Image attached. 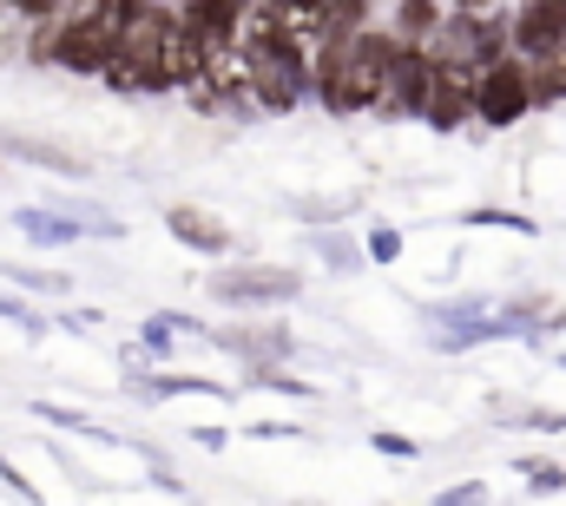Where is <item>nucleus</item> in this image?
Returning <instances> with one entry per match:
<instances>
[{"instance_id":"f257e3e1","label":"nucleus","mask_w":566,"mask_h":506,"mask_svg":"<svg viewBox=\"0 0 566 506\" xmlns=\"http://www.w3.org/2000/svg\"><path fill=\"white\" fill-rule=\"evenodd\" d=\"M396 33H329L323 53H316V93L329 113H363L382 99L389 86V60H396Z\"/></svg>"},{"instance_id":"f03ea898","label":"nucleus","mask_w":566,"mask_h":506,"mask_svg":"<svg viewBox=\"0 0 566 506\" xmlns=\"http://www.w3.org/2000/svg\"><path fill=\"white\" fill-rule=\"evenodd\" d=\"M507 40H514V20H501V13H448L434 33H428V53H434V66H468V73H488L501 53H507Z\"/></svg>"},{"instance_id":"7ed1b4c3","label":"nucleus","mask_w":566,"mask_h":506,"mask_svg":"<svg viewBox=\"0 0 566 506\" xmlns=\"http://www.w3.org/2000/svg\"><path fill=\"white\" fill-rule=\"evenodd\" d=\"M310 86H316V73H310V60H303L290 40L251 46V93L264 99V113H296Z\"/></svg>"},{"instance_id":"20e7f679","label":"nucleus","mask_w":566,"mask_h":506,"mask_svg":"<svg viewBox=\"0 0 566 506\" xmlns=\"http://www.w3.org/2000/svg\"><path fill=\"white\" fill-rule=\"evenodd\" d=\"M534 113V80H527V53H501L488 73H481V93H474V119L494 131L521 126Z\"/></svg>"},{"instance_id":"39448f33","label":"nucleus","mask_w":566,"mask_h":506,"mask_svg":"<svg viewBox=\"0 0 566 506\" xmlns=\"http://www.w3.org/2000/svg\"><path fill=\"white\" fill-rule=\"evenodd\" d=\"M428 93H434V53L416 46V40H402V46H396V60H389V86H382L376 113H389V119L428 113Z\"/></svg>"},{"instance_id":"423d86ee","label":"nucleus","mask_w":566,"mask_h":506,"mask_svg":"<svg viewBox=\"0 0 566 506\" xmlns=\"http://www.w3.org/2000/svg\"><path fill=\"white\" fill-rule=\"evenodd\" d=\"M205 289L218 303H231V309H277V303H290L303 289V276L296 270H218Z\"/></svg>"},{"instance_id":"0eeeda50","label":"nucleus","mask_w":566,"mask_h":506,"mask_svg":"<svg viewBox=\"0 0 566 506\" xmlns=\"http://www.w3.org/2000/svg\"><path fill=\"white\" fill-rule=\"evenodd\" d=\"M474 93H481V73L468 66H434V93H428V126L434 131H454L474 119Z\"/></svg>"},{"instance_id":"6e6552de","label":"nucleus","mask_w":566,"mask_h":506,"mask_svg":"<svg viewBox=\"0 0 566 506\" xmlns=\"http://www.w3.org/2000/svg\"><path fill=\"white\" fill-rule=\"evenodd\" d=\"M165 231H171L178 244L205 251V256H224V251H231V224H224V218H211L205 204H171V211H165Z\"/></svg>"},{"instance_id":"1a4fd4ad","label":"nucleus","mask_w":566,"mask_h":506,"mask_svg":"<svg viewBox=\"0 0 566 506\" xmlns=\"http://www.w3.org/2000/svg\"><path fill=\"white\" fill-rule=\"evenodd\" d=\"M554 40H566V0H527L514 13V46L521 53H547Z\"/></svg>"},{"instance_id":"9d476101","label":"nucleus","mask_w":566,"mask_h":506,"mask_svg":"<svg viewBox=\"0 0 566 506\" xmlns=\"http://www.w3.org/2000/svg\"><path fill=\"white\" fill-rule=\"evenodd\" d=\"M0 151H13V158H27V165H40V171H60V178H86V158H73L66 145H53V138H33V131H13V138H0Z\"/></svg>"},{"instance_id":"9b49d317","label":"nucleus","mask_w":566,"mask_h":506,"mask_svg":"<svg viewBox=\"0 0 566 506\" xmlns=\"http://www.w3.org/2000/svg\"><path fill=\"white\" fill-rule=\"evenodd\" d=\"M13 224H20L27 244H46V251H53V244H80V238L93 231V224L73 218V211H66V218H53V211H13Z\"/></svg>"},{"instance_id":"f8f14e48","label":"nucleus","mask_w":566,"mask_h":506,"mask_svg":"<svg viewBox=\"0 0 566 506\" xmlns=\"http://www.w3.org/2000/svg\"><path fill=\"white\" fill-rule=\"evenodd\" d=\"M211 342L238 349L244 362H277V356H290V336H283V329H244V323H231V329H211Z\"/></svg>"},{"instance_id":"ddd939ff","label":"nucleus","mask_w":566,"mask_h":506,"mask_svg":"<svg viewBox=\"0 0 566 506\" xmlns=\"http://www.w3.org/2000/svg\"><path fill=\"white\" fill-rule=\"evenodd\" d=\"M441 27V0H402L396 7V40H416V46H428V33Z\"/></svg>"},{"instance_id":"4468645a","label":"nucleus","mask_w":566,"mask_h":506,"mask_svg":"<svg viewBox=\"0 0 566 506\" xmlns=\"http://www.w3.org/2000/svg\"><path fill=\"white\" fill-rule=\"evenodd\" d=\"M0 276L13 289H40V296H66V276L60 270H40V263H0Z\"/></svg>"},{"instance_id":"2eb2a0df","label":"nucleus","mask_w":566,"mask_h":506,"mask_svg":"<svg viewBox=\"0 0 566 506\" xmlns=\"http://www.w3.org/2000/svg\"><path fill=\"white\" fill-rule=\"evenodd\" d=\"M369 7H376V0H323L329 33H363V27H369Z\"/></svg>"},{"instance_id":"dca6fc26","label":"nucleus","mask_w":566,"mask_h":506,"mask_svg":"<svg viewBox=\"0 0 566 506\" xmlns=\"http://www.w3.org/2000/svg\"><path fill=\"white\" fill-rule=\"evenodd\" d=\"M507 316H514L521 329H541V323H566V316L554 309V303H547V296H514V309H507Z\"/></svg>"},{"instance_id":"f3484780","label":"nucleus","mask_w":566,"mask_h":506,"mask_svg":"<svg viewBox=\"0 0 566 506\" xmlns=\"http://www.w3.org/2000/svg\"><path fill=\"white\" fill-rule=\"evenodd\" d=\"M316 256H323V263H336V270H363V256H369V244L356 251L349 238H316Z\"/></svg>"},{"instance_id":"a211bd4d","label":"nucleus","mask_w":566,"mask_h":506,"mask_svg":"<svg viewBox=\"0 0 566 506\" xmlns=\"http://www.w3.org/2000/svg\"><path fill=\"white\" fill-rule=\"evenodd\" d=\"M521 474H527V494H560L566 487V467H554V461H521Z\"/></svg>"},{"instance_id":"6ab92c4d","label":"nucleus","mask_w":566,"mask_h":506,"mask_svg":"<svg viewBox=\"0 0 566 506\" xmlns=\"http://www.w3.org/2000/svg\"><path fill=\"white\" fill-rule=\"evenodd\" d=\"M481 309H488V296H454V303H434L428 316H434V323H468V316H481Z\"/></svg>"},{"instance_id":"aec40b11","label":"nucleus","mask_w":566,"mask_h":506,"mask_svg":"<svg viewBox=\"0 0 566 506\" xmlns=\"http://www.w3.org/2000/svg\"><path fill=\"white\" fill-rule=\"evenodd\" d=\"M369 256H376V263H396V256H402V231H389V224L369 231Z\"/></svg>"},{"instance_id":"412c9836","label":"nucleus","mask_w":566,"mask_h":506,"mask_svg":"<svg viewBox=\"0 0 566 506\" xmlns=\"http://www.w3.org/2000/svg\"><path fill=\"white\" fill-rule=\"evenodd\" d=\"M0 316H7V323H20L27 336H40V329H46V323H40V316H33V309H27L20 296H0Z\"/></svg>"},{"instance_id":"4be33fe9","label":"nucleus","mask_w":566,"mask_h":506,"mask_svg":"<svg viewBox=\"0 0 566 506\" xmlns=\"http://www.w3.org/2000/svg\"><path fill=\"white\" fill-rule=\"evenodd\" d=\"M468 224H507V231H534L527 218H514V211H468Z\"/></svg>"},{"instance_id":"5701e85b","label":"nucleus","mask_w":566,"mask_h":506,"mask_svg":"<svg viewBox=\"0 0 566 506\" xmlns=\"http://www.w3.org/2000/svg\"><path fill=\"white\" fill-rule=\"evenodd\" d=\"M20 7V20H53V13H66V0H13Z\"/></svg>"},{"instance_id":"b1692460","label":"nucleus","mask_w":566,"mask_h":506,"mask_svg":"<svg viewBox=\"0 0 566 506\" xmlns=\"http://www.w3.org/2000/svg\"><path fill=\"white\" fill-rule=\"evenodd\" d=\"M468 500H488V487H481V481H461V487L441 494V506H468Z\"/></svg>"},{"instance_id":"393cba45","label":"nucleus","mask_w":566,"mask_h":506,"mask_svg":"<svg viewBox=\"0 0 566 506\" xmlns=\"http://www.w3.org/2000/svg\"><path fill=\"white\" fill-rule=\"evenodd\" d=\"M376 454H396V461H409V454H416V441H402V434H376Z\"/></svg>"},{"instance_id":"a878e982","label":"nucleus","mask_w":566,"mask_h":506,"mask_svg":"<svg viewBox=\"0 0 566 506\" xmlns=\"http://www.w3.org/2000/svg\"><path fill=\"white\" fill-rule=\"evenodd\" d=\"M0 481H7V487H13V494H20V500H33V487H27V481H20V474H13V461H0Z\"/></svg>"},{"instance_id":"bb28decb","label":"nucleus","mask_w":566,"mask_h":506,"mask_svg":"<svg viewBox=\"0 0 566 506\" xmlns=\"http://www.w3.org/2000/svg\"><path fill=\"white\" fill-rule=\"evenodd\" d=\"M461 13H494V0H454Z\"/></svg>"},{"instance_id":"cd10ccee","label":"nucleus","mask_w":566,"mask_h":506,"mask_svg":"<svg viewBox=\"0 0 566 506\" xmlns=\"http://www.w3.org/2000/svg\"><path fill=\"white\" fill-rule=\"evenodd\" d=\"M560 369H566V356H560Z\"/></svg>"}]
</instances>
